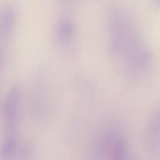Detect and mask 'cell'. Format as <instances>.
<instances>
[{
    "instance_id": "obj_3",
    "label": "cell",
    "mask_w": 160,
    "mask_h": 160,
    "mask_svg": "<svg viewBox=\"0 0 160 160\" xmlns=\"http://www.w3.org/2000/svg\"><path fill=\"white\" fill-rule=\"evenodd\" d=\"M14 13L13 10H9L2 15V17L0 18V30L1 33L8 34L12 26L14 19Z\"/></svg>"
},
{
    "instance_id": "obj_2",
    "label": "cell",
    "mask_w": 160,
    "mask_h": 160,
    "mask_svg": "<svg viewBox=\"0 0 160 160\" xmlns=\"http://www.w3.org/2000/svg\"><path fill=\"white\" fill-rule=\"evenodd\" d=\"M17 144L15 135L7 136L0 149V160H11L16 150Z\"/></svg>"
},
{
    "instance_id": "obj_1",
    "label": "cell",
    "mask_w": 160,
    "mask_h": 160,
    "mask_svg": "<svg viewBox=\"0 0 160 160\" xmlns=\"http://www.w3.org/2000/svg\"><path fill=\"white\" fill-rule=\"evenodd\" d=\"M19 88L15 86L9 91L3 106L5 130L8 135H15L18 110Z\"/></svg>"
}]
</instances>
